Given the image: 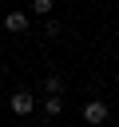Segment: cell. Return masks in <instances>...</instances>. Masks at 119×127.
I'll list each match as a JSON object with an SVG mask.
<instances>
[{
    "mask_svg": "<svg viewBox=\"0 0 119 127\" xmlns=\"http://www.w3.org/2000/svg\"><path fill=\"white\" fill-rule=\"evenodd\" d=\"M60 32H63V28H60V20H52V16H48V20H44V36H48V40H56Z\"/></svg>",
    "mask_w": 119,
    "mask_h": 127,
    "instance_id": "obj_7",
    "label": "cell"
},
{
    "mask_svg": "<svg viewBox=\"0 0 119 127\" xmlns=\"http://www.w3.org/2000/svg\"><path fill=\"white\" fill-rule=\"evenodd\" d=\"M44 111H48V115H60V111H63V95H48V99H44Z\"/></svg>",
    "mask_w": 119,
    "mask_h": 127,
    "instance_id": "obj_5",
    "label": "cell"
},
{
    "mask_svg": "<svg viewBox=\"0 0 119 127\" xmlns=\"http://www.w3.org/2000/svg\"><path fill=\"white\" fill-rule=\"evenodd\" d=\"M8 107H12L16 115H32V107H36V95H32L28 87H20V91H12V99H8Z\"/></svg>",
    "mask_w": 119,
    "mask_h": 127,
    "instance_id": "obj_2",
    "label": "cell"
},
{
    "mask_svg": "<svg viewBox=\"0 0 119 127\" xmlns=\"http://www.w3.org/2000/svg\"><path fill=\"white\" fill-rule=\"evenodd\" d=\"M44 91H48V95H60V91H63V79H60V75H44Z\"/></svg>",
    "mask_w": 119,
    "mask_h": 127,
    "instance_id": "obj_4",
    "label": "cell"
},
{
    "mask_svg": "<svg viewBox=\"0 0 119 127\" xmlns=\"http://www.w3.org/2000/svg\"><path fill=\"white\" fill-rule=\"evenodd\" d=\"M28 28H32L28 12H8V16H4V32H16V36H20V32H28Z\"/></svg>",
    "mask_w": 119,
    "mask_h": 127,
    "instance_id": "obj_3",
    "label": "cell"
},
{
    "mask_svg": "<svg viewBox=\"0 0 119 127\" xmlns=\"http://www.w3.org/2000/svg\"><path fill=\"white\" fill-rule=\"evenodd\" d=\"M32 16H52V0H32Z\"/></svg>",
    "mask_w": 119,
    "mask_h": 127,
    "instance_id": "obj_6",
    "label": "cell"
},
{
    "mask_svg": "<svg viewBox=\"0 0 119 127\" xmlns=\"http://www.w3.org/2000/svg\"><path fill=\"white\" fill-rule=\"evenodd\" d=\"M107 115H111V111H107L103 99H87V103H83V123L99 127V123H107Z\"/></svg>",
    "mask_w": 119,
    "mask_h": 127,
    "instance_id": "obj_1",
    "label": "cell"
}]
</instances>
